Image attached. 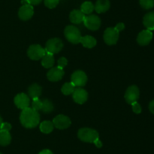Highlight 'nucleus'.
Masks as SVG:
<instances>
[{
  "instance_id": "nucleus-14",
  "label": "nucleus",
  "mask_w": 154,
  "mask_h": 154,
  "mask_svg": "<svg viewBox=\"0 0 154 154\" xmlns=\"http://www.w3.org/2000/svg\"><path fill=\"white\" fill-rule=\"evenodd\" d=\"M153 39V33L149 30H144L140 32L137 37V42L141 46H145L150 44Z\"/></svg>"
},
{
  "instance_id": "nucleus-37",
  "label": "nucleus",
  "mask_w": 154,
  "mask_h": 154,
  "mask_svg": "<svg viewBox=\"0 0 154 154\" xmlns=\"http://www.w3.org/2000/svg\"><path fill=\"white\" fill-rule=\"evenodd\" d=\"M21 3H22L23 5H26V4H29L28 2H27V0H21Z\"/></svg>"
},
{
  "instance_id": "nucleus-36",
  "label": "nucleus",
  "mask_w": 154,
  "mask_h": 154,
  "mask_svg": "<svg viewBox=\"0 0 154 154\" xmlns=\"http://www.w3.org/2000/svg\"><path fill=\"white\" fill-rule=\"evenodd\" d=\"M38 154H54L50 149H43Z\"/></svg>"
},
{
  "instance_id": "nucleus-18",
  "label": "nucleus",
  "mask_w": 154,
  "mask_h": 154,
  "mask_svg": "<svg viewBox=\"0 0 154 154\" xmlns=\"http://www.w3.org/2000/svg\"><path fill=\"white\" fill-rule=\"evenodd\" d=\"M42 88L37 83H33L28 88V96L32 99L34 98H39L42 95Z\"/></svg>"
},
{
  "instance_id": "nucleus-29",
  "label": "nucleus",
  "mask_w": 154,
  "mask_h": 154,
  "mask_svg": "<svg viewBox=\"0 0 154 154\" xmlns=\"http://www.w3.org/2000/svg\"><path fill=\"white\" fill-rule=\"evenodd\" d=\"M44 2L46 7L52 9L57 7V5L60 2V0H44Z\"/></svg>"
},
{
  "instance_id": "nucleus-20",
  "label": "nucleus",
  "mask_w": 154,
  "mask_h": 154,
  "mask_svg": "<svg viewBox=\"0 0 154 154\" xmlns=\"http://www.w3.org/2000/svg\"><path fill=\"white\" fill-rule=\"evenodd\" d=\"M80 43L82 44V45L85 48H92L96 45V39L94 37L91 36H81V41Z\"/></svg>"
},
{
  "instance_id": "nucleus-32",
  "label": "nucleus",
  "mask_w": 154,
  "mask_h": 154,
  "mask_svg": "<svg viewBox=\"0 0 154 154\" xmlns=\"http://www.w3.org/2000/svg\"><path fill=\"white\" fill-rule=\"evenodd\" d=\"M11 128V125L8 122H2L0 127V130H5V131H10Z\"/></svg>"
},
{
  "instance_id": "nucleus-33",
  "label": "nucleus",
  "mask_w": 154,
  "mask_h": 154,
  "mask_svg": "<svg viewBox=\"0 0 154 154\" xmlns=\"http://www.w3.org/2000/svg\"><path fill=\"white\" fill-rule=\"evenodd\" d=\"M114 28H115L117 31L120 32V31H122V30H124L125 25L123 23H118V24L115 26V27H114Z\"/></svg>"
},
{
  "instance_id": "nucleus-15",
  "label": "nucleus",
  "mask_w": 154,
  "mask_h": 154,
  "mask_svg": "<svg viewBox=\"0 0 154 154\" xmlns=\"http://www.w3.org/2000/svg\"><path fill=\"white\" fill-rule=\"evenodd\" d=\"M64 74L65 72L63 69L59 67V66H56V67H52L48 71L47 73V77L50 81L57 82L63 79Z\"/></svg>"
},
{
  "instance_id": "nucleus-16",
  "label": "nucleus",
  "mask_w": 154,
  "mask_h": 154,
  "mask_svg": "<svg viewBox=\"0 0 154 154\" xmlns=\"http://www.w3.org/2000/svg\"><path fill=\"white\" fill-rule=\"evenodd\" d=\"M84 18H85V14L81 10L75 9L69 14L70 21L75 24H81L82 22H84Z\"/></svg>"
},
{
  "instance_id": "nucleus-31",
  "label": "nucleus",
  "mask_w": 154,
  "mask_h": 154,
  "mask_svg": "<svg viewBox=\"0 0 154 154\" xmlns=\"http://www.w3.org/2000/svg\"><path fill=\"white\" fill-rule=\"evenodd\" d=\"M57 63H58V66H59V67L63 69V68L66 67V65L68 64V60H67V59L66 58V57H60V59H59L58 62H57Z\"/></svg>"
},
{
  "instance_id": "nucleus-39",
  "label": "nucleus",
  "mask_w": 154,
  "mask_h": 154,
  "mask_svg": "<svg viewBox=\"0 0 154 154\" xmlns=\"http://www.w3.org/2000/svg\"><path fill=\"white\" fill-rule=\"evenodd\" d=\"M0 154H2V152H0Z\"/></svg>"
},
{
  "instance_id": "nucleus-4",
  "label": "nucleus",
  "mask_w": 154,
  "mask_h": 154,
  "mask_svg": "<svg viewBox=\"0 0 154 154\" xmlns=\"http://www.w3.org/2000/svg\"><path fill=\"white\" fill-rule=\"evenodd\" d=\"M63 48V42L59 38H53L49 39L46 42L45 45V51L51 54H57L60 52Z\"/></svg>"
},
{
  "instance_id": "nucleus-13",
  "label": "nucleus",
  "mask_w": 154,
  "mask_h": 154,
  "mask_svg": "<svg viewBox=\"0 0 154 154\" xmlns=\"http://www.w3.org/2000/svg\"><path fill=\"white\" fill-rule=\"evenodd\" d=\"M73 100L75 103L79 104H83L87 101L88 98V93L86 90L83 89L82 88H77L75 89L74 92L72 93Z\"/></svg>"
},
{
  "instance_id": "nucleus-1",
  "label": "nucleus",
  "mask_w": 154,
  "mask_h": 154,
  "mask_svg": "<svg viewBox=\"0 0 154 154\" xmlns=\"http://www.w3.org/2000/svg\"><path fill=\"white\" fill-rule=\"evenodd\" d=\"M20 121L23 127L26 128H35L40 122V115L38 112L32 107H27L21 111Z\"/></svg>"
},
{
  "instance_id": "nucleus-23",
  "label": "nucleus",
  "mask_w": 154,
  "mask_h": 154,
  "mask_svg": "<svg viewBox=\"0 0 154 154\" xmlns=\"http://www.w3.org/2000/svg\"><path fill=\"white\" fill-rule=\"evenodd\" d=\"M54 128V124L51 121H44V122H41V124L39 125L40 131L44 134H49V133L52 132Z\"/></svg>"
},
{
  "instance_id": "nucleus-27",
  "label": "nucleus",
  "mask_w": 154,
  "mask_h": 154,
  "mask_svg": "<svg viewBox=\"0 0 154 154\" xmlns=\"http://www.w3.org/2000/svg\"><path fill=\"white\" fill-rule=\"evenodd\" d=\"M140 5L144 9L148 10L154 6V0H140Z\"/></svg>"
},
{
  "instance_id": "nucleus-28",
  "label": "nucleus",
  "mask_w": 154,
  "mask_h": 154,
  "mask_svg": "<svg viewBox=\"0 0 154 154\" xmlns=\"http://www.w3.org/2000/svg\"><path fill=\"white\" fill-rule=\"evenodd\" d=\"M42 106V101H41L39 98H34L32 99V108L33 110L38 111L41 110Z\"/></svg>"
},
{
  "instance_id": "nucleus-24",
  "label": "nucleus",
  "mask_w": 154,
  "mask_h": 154,
  "mask_svg": "<svg viewBox=\"0 0 154 154\" xmlns=\"http://www.w3.org/2000/svg\"><path fill=\"white\" fill-rule=\"evenodd\" d=\"M95 10V5L90 1H86L82 3L81 6V11L84 14H90Z\"/></svg>"
},
{
  "instance_id": "nucleus-11",
  "label": "nucleus",
  "mask_w": 154,
  "mask_h": 154,
  "mask_svg": "<svg viewBox=\"0 0 154 154\" xmlns=\"http://www.w3.org/2000/svg\"><path fill=\"white\" fill-rule=\"evenodd\" d=\"M33 14H34V9L32 5L29 4L23 5L19 9L18 16L22 21H28L31 19L32 17L33 16Z\"/></svg>"
},
{
  "instance_id": "nucleus-21",
  "label": "nucleus",
  "mask_w": 154,
  "mask_h": 154,
  "mask_svg": "<svg viewBox=\"0 0 154 154\" xmlns=\"http://www.w3.org/2000/svg\"><path fill=\"white\" fill-rule=\"evenodd\" d=\"M54 62H55V60H54V54L48 52L45 53V56L42 59V65L46 69L53 67Z\"/></svg>"
},
{
  "instance_id": "nucleus-10",
  "label": "nucleus",
  "mask_w": 154,
  "mask_h": 154,
  "mask_svg": "<svg viewBox=\"0 0 154 154\" xmlns=\"http://www.w3.org/2000/svg\"><path fill=\"white\" fill-rule=\"evenodd\" d=\"M53 124H54V127H56L58 129H66L69 128L72 124L71 119H69L68 116H65V115L60 114L56 116L54 119H53Z\"/></svg>"
},
{
  "instance_id": "nucleus-6",
  "label": "nucleus",
  "mask_w": 154,
  "mask_h": 154,
  "mask_svg": "<svg viewBox=\"0 0 154 154\" xmlns=\"http://www.w3.org/2000/svg\"><path fill=\"white\" fill-rule=\"evenodd\" d=\"M45 53H46L45 49L42 48L40 45H32L29 47L27 55L31 60H38L42 59Z\"/></svg>"
},
{
  "instance_id": "nucleus-8",
  "label": "nucleus",
  "mask_w": 154,
  "mask_h": 154,
  "mask_svg": "<svg viewBox=\"0 0 154 154\" xmlns=\"http://www.w3.org/2000/svg\"><path fill=\"white\" fill-rule=\"evenodd\" d=\"M87 82V76L82 70H76L71 76V82L75 85V87H83Z\"/></svg>"
},
{
  "instance_id": "nucleus-26",
  "label": "nucleus",
  "mask_w": 154,
  "mask_h": 154,
  "mask_svg": "<svg viewBox=\"0 0 154 154\" xmlns=\"http://www.w3.org/2000/svg\"><path fill=\"white\" fill-rule=\"evenodd\" d=\"M75 88H76L72 82H66L62 87L61 91L63 95H70L71 94L73 93Z\"/></svg>"
},
{
  "instance_id": "nucleus-19",
  "label": "nucleus",
  "mask_w": 154,
  "mask_h": 154,
  "mask_svg": "<svg viewBox=\"0 0 154 154\" xmlns=\"http://www.w3.org/2000/svg\"><path fill=\"white\" fill-rule=\"evenodd\" d=\"M143 24L147 30H154V11H150L146 14L143 18Z\"/></svg>"
},
{
  "instance_id": "nucleus-17",
  "label": "nucleus",
  "mask_w": 154,
  "mask_h": 154,
  "mask_svg": "<svg viewBox=\"0 0 154 154\" xmlns=\"http://www.w3.org/2000/svg\"><path fill=\"white\" fill-rule=\"evenodd\" d=\"M111 3L109 0H97L95 5V11L97 13H105L110 8Z\"/></svg>"
},
{
  "instance_id": "nucleus-12",
  "label": "nucleus",
  "mask_w": 154,
  "mask_h": 154,
  "mask_svg": "<svg viewBox=\"0 0 154 154\" xmlns=\"http://www.w3.org/2000/svg\"><path fill=\"white\" fill-rule=\"evenodd\" d=\"M14 101V104L17 106V107L21 109V110L27 108L30 104L29 97L25 93H20L17 95Z\"/></svg>"
},
{
  "instance_id": "nucleus-3",
  "label": "nucleus",
  "mask_w": 154,
  "mask_h": 154,
  "mask_svg": "<svg viewBox=\"0 0 154 154\" xmlns=\"http://www.w3.org/2000/svg\"><path fill=\"white\" fill-rule=\"evenodd\" d=\"M65 37L69 42L72 44L80 43L81 38V34L80 30L76 27L72 25H69L65 28L64 30Z\"/></svg>"
},
{
  "instance_id": "nucleus-35",
  "label": "nucleus",
  "mask_w": 154,
  "mask_h": 154,
  "mask_svg": "<svg viewBox=\"0 0 154 154\" xmlns=\"http://www.w3.org/2000/svg\"><path fill=\"white\" fill-rule=\"evenodd\" d=\"M149 110L153 114H154V100L150 101V103L149 104Z\"/></svg>"
},
{
  "instance_id": "nucleus-22",
  "label": "nucleus",
  "mask_w": 154,
  "mask_h": 154,
  "mask_svg": "<svg viewBox=\"0 0 154 154\" xmlns=\"http://www.w3.org/2000/svg\"><path fill=\"white\" fill-rule=\"evenodd\" d=\"M11 141V136L10 132L5 130H0V145L7 146Z\"/></svg>"
},
{
  "instance_id": "nucleus-5",
  "label": "nucleus",
  "mask_w": 154,
  "mask_h": 154,
  "mask_svg": "<svg viewBox=\"0 0 154 154\" xmlns=\"http://www.w3.org/2000/svg\"><path fill=\"white\" fill-rule=\"evenodd\" d=\"M120 32L114 27H108L104 32V41L108 45H115L119 39Z\"/></svg>"
},
{
  "instance_id": "nucleus-7",
  "label": "nucleus",
  "mask_w": 154,
  "mask_h": 154,
  "mask_svg": "<svg viewBox=\"0 0 154 154\" xmlns=\"http://www.w3.org/2000/svg\"><path fill=\"white\" fill-rule=\"evenodd\" d=\"M83 23L87 29L92 30V31L98 30L101 27V19L99 18V17L95 14H89L87 16H85Z\"/></svg>"
},
{
  "instance_id": "nucleus-9",
  "label": "nucleus",
  "mask_w": 154,
  "mask_h": 154,
  "mask_svg": "<svg viewBox=\"0 0 154 154\" xmlns=\"http://www.w3.org/2000/svg\"><path fill=\"white\" fill-rule=\"evenodd\" d=\"M140 96L139 88L136 85H131L126 89L125 93V100L129 104L136 102Z\"/></svg>"
},
{
  "instance_id": "nucleus-30",
  "label": "nucleus",
  "mask_w": 154,
  "mask_h": 154,
  "mask_svg": "<svg viewBox=\"0 0 154 154\" xmlns=\"http://www.w3.org/2000/svg\"><path fill=\"white\" fill-rule=\"evenodd\" d=\"M131 105H132V108L134 113H136V114H140L141 113V107L137 101L132 104Z\"/></svg>"
},
{
  "instance_id": "nucleus-38",
  "label": "nucleus",
  "mask_w": 154,
  "mask_h": 154,
  "mask_svg": "<svg viewBox=\"0 0 154 154\" xmlns=\"http://www.w3.org/2000/svg\"><path fill=\"white\" fill-rule=\"evenodd\" d=\"M2 117L1 116H0V127H1V125H2Z\"/></svg>"
},
{
  "instance_id": "nucleus-2",
  "label": "nucleus",
  "mask_w": 154,
  "mask_h": 154,
  "mask_svg": "<svg viewBox=\"0 0 154 154\" xmlns=\"http://www.w3.org/2000/svg\"><path fill=\"white\" fill-rule=\"evenodd\" d=\"M78 137L80 140L87 143H95L99 140V132L90 128H81L78 132Z\"/></svg>"
},
{
  "instance_id": "nucleus-25",
  "label": "nucleus",
  "mask_w": 154,
  "mask_h": 154,
  "mask_svg": "<svg viewBox=\"0 0 154 154\" xmlns=\"http://www.w3.org/2000/svg\"><path fill=\"white\" fill-rule=\"evenodd\" d=\"M43 113H50L54 110V104H52L50 100L45 99L42 101V106L41 109Z\"/></svg>"
},
{
  "instance_id": "nucleus-34",
  "label": "nucleus",
  "mask_w": 154,
  "mask_h": 154,
  "mask_svg": "<svg viewBox=\"0 0 154 154\" xmlns=\"http://www.w3.org/2000/svg\"><path fill=\"white\" fill-rule=\"evenodd\" d=\"M42 0H27L28 3L31 5H37L42 2Z\"/></svg>"
}]
</instances>
